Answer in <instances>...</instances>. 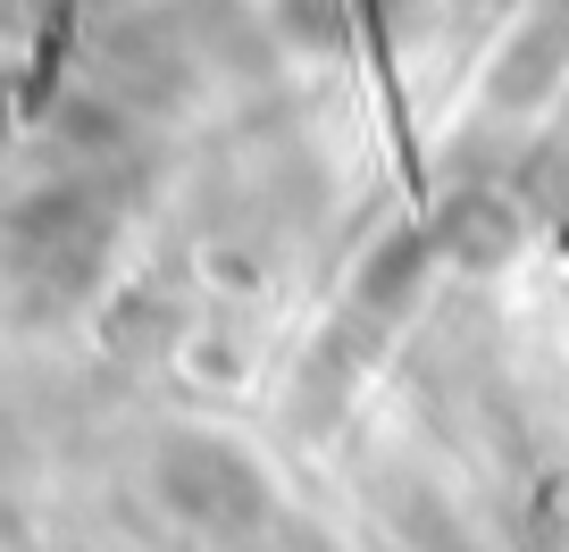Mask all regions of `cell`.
Returning a JSON list of instances; mask_svg holds the SVG:
<instances>
[{"label":"cell","instance_id":"6da1fadb","mask_svg":"<svg viewBox=\"0 0 569 552\" xmlns=\"http://www.w3.org/2000/svg\"><path fill=\"white\" fill-rule=\"evenodd\" d=\"M168 494H177V511L201 519V528H243V519H260L251 469L234 461V452H218V444H184L177 461H168Z\"/></svg>","mask_w":569,"mask_h":552}]
</instances>
